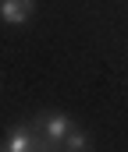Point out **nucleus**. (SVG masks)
Segmentation results:
<instances>
[{"label": "nucleus", "mask_w": 128, "mask_h": 152, "mask_svg": "<svg viewBox=\"0 0 128 152\" xmlns=\"http://www.w3.org/2000/svg\"><path fill=\"white\" fill-rule=\"evenodd\" d=\"M0 152H46V138L32 127H11L7 138L0 142Z\"/></svg>", "instance_id": "f257e3e1"}, {"label": "nucleus", "mask_w": 128, "mask_h": 152, "mask_svg": "<svg viewBox=\"0 0 128 152\" xmlns=\"http://www.w3.org/2000/svg\"><path fill=\"white\" fill-rule=\"evenodd\" d=\"M36 127H39V134L46 138V145L53 149V145H64V138L71 134V120L64 113H43L36 120Z\"/></svg>", "instance_id": "f03ea898"}, {"label": "nucleus", "mask_w": 128, "mask_h": 152, "mask_svg": "<svg viewBox=\"0 0 128 152\" xmlns=\"http://www.w3.org/2000/svg\"><path fill=\"white\" fill-rule=\"evenodd\" d=\"M32 7H36V0H0V18L7 25H25Z\"/></svg>", "instance_id": "7ed1b4c3"}, {"label": "nucleus", "mask_w": 128, "mask_h": 152, "mask_svg": "<svg viewBox=\"0 0 128 152\" xmlns=\"http://www.w3.org/2000/svg\"><path fill=\"white\" fill-rule=\"evenodd\" d=\"M64 152H89V134L71 127V134L64 138Z\"/></svg>", "instance_id": "20e7f679"}, {"label": "nucleus", "mask_w": 128, "mask_h": 152, "mask_svg": "<svg viewBox=\"0 0 128 152\" xmlns=\"http://www.w3.org/2000/svg\"><path fill=\"white\" fill-rule=\"evenodd\" d=\"M46 152H53V149H46Z\"/></svg>", "instance_id": "39448f33"}]
</instances>
